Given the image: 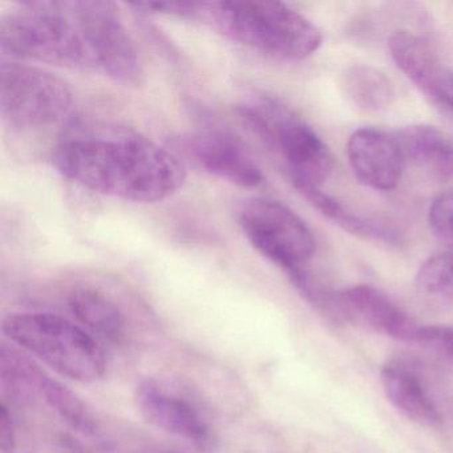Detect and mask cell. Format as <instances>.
Here are the masks:
<instances>
[{
	"instance_id": "obj_1",
	"label": "cell",
	"mask_w": 453,
	"mask_h": 453,
	"mask_svg": "<svg viewBox=\"0 0 453 453\" xmlns=\"http://www.w3.org/2000/svg\"><path fill=\"white\" fill-rule=\"evenodd\" d=\"M0 51L15 62L94 71L139 86L142 65L112 2H22L0 18Z\"/></svg>"
},
{
	"instance_id": "obj_2",
	"label": "cell",
	"mask_w": 453,
	"mask_h": 453,
	"mask_svg": "<svg viewBox=\"0 0 453 453\" xmlns=\"http://www.w3.org/2000/svg\"><path fill=\"white\" fill-rule=\"evenodd\" d=\"M51 160L59 173L81 187L134 203L166 200L187 180L179 156L134 132L67 137L55 148Z\"/></svg>"
},
{
	"instance_id": "obj_3",
	"label": "cell",
	"mask_w": 453,
	"mask_h": 453,
	"mask_svg": "<svg viewBox=\"0 0 453 453\" xmlns=\"http://www.w3.org/2000/svg\"><path fill=\"white\" fill-rule=\"evenodd\" d=\"M142 12L198 20L219 35L282 62H301L317 52L322 34L303 15L280 2H164Z\"/></svg>"
},
{
	"instance_id": "obj_4",
	"label": "cell",
	"mask_w": 453,
	"mask_h": 453,
	"mask_svg": "<svg viewBox=\"0 0 453 453\" xmlns=\"http://www.w3.org/2000/svg\"><path fill=\"white\" fill-rule=\"evenodd\" d=\"M238 111L259 139L282 158L302 196L322 189L333 173V153L309 124L288 105L269 96L254 97Z\"/></svg>"
},
{
	"instance_id": "obj_5",
	"label": "cell",
	"mask_w": 453,
	"mask_h": 453,
	"mask_svg": "<svg viewBox=\"0 0 453 453\" xmlns=\"http://www.w3.org/2000/svg\"><path fill=\"white\" fill-rule=\"evenodd\" d=\"M2 331L12 343L73 380L96 381L107 371L102 347L67 318L51 312H18L4 318Z\"/></svg>"
},
{
	"instance_id": "obj_6",
	"label": "cell",
	"mask_w": 453,
	"mask_h": 453,
	"mask_svg": "<svg viewBox=\"0 0 453 453\" xmlns=\"http://www.w3.org/2000/svg\"><path fill=\"white\" fill-rule=\"evenodd\" d=\"M73 97L63 79L27 63H2L0 113L15 129L47 128L70 115Z\"/></svg>"
},
{
	"instance_id": "obj_7",
	"label": "cell",
	"mask_w": 453,
	"mask_h": 453,
	"mask_svg": "<svg viewBox=\"0 0 453 453\" xmlns=\"http://www.w3.org/2000/svg\"><path fill=\"white\" fill-rule=\"evenodd\" d=\"M249 242L288 274L303 269L315 253V238L306 222L288 206L269 198H250L238 211Z\"/></svg>"
},
{
	"instance_id": "obj_8",
	"label": "cell",
	"mask_w": 453,
	"mask_h": 453,
	"mask_svg": "<svg viewBox=\"0 0 453 453\" xmlns=\"http://www.w3.org/2000/svg\"><path fill=\"white\" fill-rule=\"evenodd\" d=\"M179 150L198 168L243 188H256L264 174L237 139L219 129L203 128L180 137Z\"/></svg>"
},
{
	"instance_id": "obj_9",
	"label": "cell",
	"mask_w": 453,
	"mask_h": 453,
	"mask_svg": "<svg viewBox=\"0 0 453 453\" xmlns=\"http://www.w3.org/2000/svg\"><path fill=\"white\" fill-rule=\"evenodd\" d=\"M389 51L399 70L426 95L453 129V73L428 43L408 31L389 38Z\"/></svg>"
},
{
	"instance_id": "obj_10",
	"label": "cell",
	"mask_w": 453,
	"mask_h": 453,
	"mask_svg": "<svg viewBox=\"0 0 453 453\" xmlns=\"http://www.w3.org/2000/svg\"><path fill=\"white\" fill-rule=\"evenodd\" d=\"M336 312L355 325L407 343L421 344L426 326L418 325L386 293L368 285L336 293Z\"/></svg>"
},
{
	"instance_id": "obj_11",
	"label": "cell",
	"mask_w": 453,
	"mask_h": 453,
	"mask_svg": "<svg viewBox=\"0 0 453 453\" xmlns=\"http://www.w3.org/2000/svg\"><path fill=\"white\" fill-rule=\"evenodd\" d=\"M137 410L148 423L174 436L203 445L211 437L205 418L184 397L155 379L142 380L134 394Z\"/></svg>"
},
{
	"instance_id": "obj_12",
	"label": "cell",
	"mask_w": 453,
	"mask_h": 453,
	"mask_svg": "<svg viewBox=\"0 0 453 453\" xmlns=\"http://www.w3.org/2000/svg\"><path fill=\"white\" fill-rule=\"evenodd\" d=\"M347 157L355 176L371 189H394L402 177L404 156L399 142L378 129L354 132L347 142Z\"/></svg>"
},
{
	"instance_id": "obj_13",
	"label": "cell",
	"mask_w": 453,
	"mask_h": 453,
	"mask_svg": "<svg viewBox=\"0 0 453 453\" xmlns=\"http://www.w3.org/2000/svg\"><path fill=\"white\" fill-rule=\"evenodd\" d=\"M380 383L387 399L408 420L426 428H437L442 423L434 400L411 365L387 363L380 371Z\"/></svg>"
},
{
	"instance_id": "obj_14",
	"label": "cell",
	"mask_w": 453,
	"mask_h": 453,
	"mask_svg": "<svg viewBox=\"0 0 453 453\" xmlns=\"http://www.w3.org/2000/svg\"><path fill=\"white\" fill-rule=\"evenodd\" d=\"M403 156L437 179H453V140L429 126H410L397 134Z\"/></svg>"
},
{
	"instance_id": "obj_15",
	"label": "cell",
	"mask_w": 453,
	"mask_h": 453,
	"mask_svg": "<svg viewBox=\"0 0 453 453\" xmlns=\"http://www.w3.org/2000/svg\"><path fill=\"white\" fill-rule=\"evenodd\" d=\"M70 307L81 325L100 338L120 342L126 334V317L120 307L100 290L78 288L71 293Z\"/></svg>"
},
{
	"instance_id": "obj_16",
	"label": "cell",
	"mask_w": 453,
	"mask_h": 453,
	"mask_svg": "<svg viewBox=\"0 0 453 453\" xmlns=\"http://www.w3.org/2000/svg\"><path fill=\"white\" fill-rule=\"evenodd\" d=\"M343 86L349 100L362 110H383L395 96L394 87L387 76L368 65L349 68L344 73Z\"/></svg>"
},
{
	"instance_id": "obj_17",
	"label": "cell",
	"mask_w": 453,
	"mask_h": 453,
	"mask_svg": "<svg viewBox=\"0 0 453 453\" xmlns=\"http://www.w3.org/2000/svg\"><path fill=\"white\" fill-rule=\"evenodd\" d=\"M43 371L17 349L2 347L0 351V379L2 387L19 402H27L41 395Z\"/></svg>"
},
{
	"instance_id": "obj_18",
	"label": "cell",
	"mask_w": 453,
	"mask_h": 453,
	"mask_svg": "<svg viewBox=\"0 0 453 453\" xmlns=\"http://www.w3.org/2000/svg\"><path fill=\"white\" fill-rule=\"evenodd\" d=\"M41 396L76 431L86 436H95L99 432V424L86 403L60 381L46 376L42 383Z\"/></svg>"
},
{
	"instance_id": "obj_19",
	"label": "cell",
	"mask_w": 453,
	"mask_h": 453,
	"mask_svg": "<svg viewBox=\"0 0 453 453\" xmlns=\"http://www.w3.org/2000/svg\"><path fill=\"white\" fill-rule=\"evenodd\" d=\"M303 197L323 216L343 227L347 232L365 235V237L386 238V240L389 238V233H387L381 225L368 221L357 214L349 213L335 198L323 192V189L312 190V192L303 195Z\"/></svg>"
},
{
	"instance_id": "obj_20",
	"label": "cell",
	"mask_w": 453,
	"mask_h": 453,
	"mask_svg": "<svg viewBox=\"0 0 453 453\" xmlns=\"http://www.w3.org/2000/svg\"><path fill=\"white\" fill-rule=\"evenodd\" d=\"M416 286L426 296L453 301V250L426 259L416 275Z\"/></svg>"
},
{
	"instance_id": "obj_21",
	"label": "cell",
	"mask_w": 453,
	"mask_h": 453,
	"mask_svg": "<svg viewBox=\"0 0 453 453\" xmlns=\"http://www.w3.org/2000/svg\"><path fill=\"white\" fill-rule=\"evenodd\" d=\"M432 233L448 250H453V188L437 196L429 208Z\"/></svg>"
},
{
	"instance_id": "obj_22",
	"label": "cell",
	"mask_w": 453,
	"mask_h": 453,
	"mask_svg": "<svg viewBox=\"0 0 453 453\" xmlns=\"http://www.w3.org/2000/svg\"><path fill=\"white\" fill-rule=\"evenodd\" d=\"M15 426L12 413L6 404L0 405V449L12 453L15 449Z\"/></svg>"
},
{
	"instance_id": "obj_23",
	"label": "cell",
	"mask_w": 453,
	"mask_h": 453,
	"mask_svg": "<svg viewBox=\"0 0 453 453\" xmlns=\"http://www.w3.org/2000/svg\"><path fill=\"white\" fill-rule=\"evenodd\" d=\"M440 351L453 357V328H445L444 336L439 347Z\"/></svg>"
}]
</instances>
